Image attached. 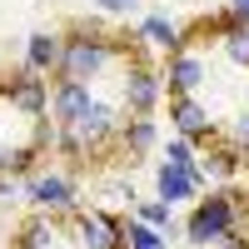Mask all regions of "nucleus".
<instances>
[{
	"label": "nucleus",
	"instance_id": "4be33fe9",
	"mask_svg": "<svg viewBox=\"0 0 249 249\" xmlns=\"http://www.w3.org/2000/svg\"><path fill=\"white\" fill-rule=\"evenodd\" d=\"M90 5L100 15H130V10H140V0H90Z\"/></svg>",
	"mask_w": 249,
	"mask_h": 249
},
{
	"label": "nucleus",
	"instance_id": "4468645a",
	"mask_svg": "<svg viewBox=\"0 0 249 249\" xmlns=\"http://www.w3.org/2000/svg\"><path fill=\"white\" fill-rule=\"evenodd\" d=\"M140 40H144V45H155V50H164V55L184 50V30L175 25L170 15H144V20H140Z\"/></svg>",
	"mask_w": 249,
	"mask_h": 249
},
{
	"label": "nucleus",
	"instance_id": "aec40b11",
	"mask_svg": "<svg viewBox=\"0 0 249 249\" xmlns=\"http://www.w3.org/2000/svg\"><path fill=\"white\" fill-rule=\"evenodd\" d=\"M224 140H230L234 150H239V155L249 160V110H244L239 120H230V130H224Z\"/></svg>",
	"mask_w": 249,
	"mask_h": 249
},
{
	"label": "nucleus",
	"instance_id": "1a4fd4ad",
	"mask_svg": "<svg viewBox=\"0 0 249 249\" xmlns=\"http://www.w3.org/2000/svg\"><path fill=\"white\" fill-rule=\"evenodd\" d=\"M204 80H210V60L195 50H175L164 60V90L170 95H199Z\"/></svg>",
	"mask_w": 249,
	"mask_h": 249
},
{
	"label": "nucleus",
	"instance_id": "20e7f679",
	"mask_svg": "<svg viewBox=\"0 0 249 249\" xmlns=\"http://www.w3.org/2000/svg\"><path fill=\"white\" fill-rule=\"evenodd\" d=\"M160 95H164V70L144 65V60H124V75H120V100L130 115H155L160 110Z\"/></svg>",
	"mask_w": 249,
	"mask_h": 249
},
{
	"label": "nucleus",
	"instance_id": "9b49d317",
	"mask_svg": "<svg viewBox=\"0 0 249 249\" xmlns=\"http://www.w3.org/2000/svg\"><path fill=\"white\" fill-rule=\"evenodd\" d=\"M5 90V100L15 110H25V115H50V80L45 75H35V70H20L10 85H0Z\"/></svg>",
	"mask_w": 249,
	"mask_h": 249
},
{
	"label": "nucleus",
	"instance_id": "f03ea898",
	"mask_svg": "<svg viewBox=\"0 0 249 249\" xmlns=\"http://www.w3.org/2000/svg\"><path fill=\"white\" fill-rule=\"evenodd\" d=\"M234 230H239V204H234V195H224V190L199 195L190 219H184V239H190L195 249H219Z\"/></svg>",
	"mask_w": 249,
	"mask_h": 249
},
{
	"label": "nucleus",
	"instance_id": "f257e3e1",
	"mask_svg": "<svg viewBox=\"0 0 249 249\" xmlns=\"http://www.w3.org/2000/svg\"><path fill=\"white\" fill-rule=\"evenodd\" d=\"M120 60V45L100 30H75L65 35V55H60V70L55 80H80V85H95L100 75Z\"/></svg>",
	"mask_w": 249,
	"mask_h": 249
},
{
	"label": "nucleus",
	"instance_id": "a211bd4d",
	"mask_svg": "<svg viewBox=\"0 0 249 249\" xmlns=\"http://www.w3.org/2000/svg\"><path fill=\"white\" fill-rule=\"evenodd\" d=\"M130 214L144 219V224H155V230H164V234L175 230V204H164L160 195H155V199H135V210H130Z\"/></svg>",
	"mask_w": 249,
	"mask_h": 249
},
{
	"label": "nucleus",
	"instance_id": "5701e85b",
	"mask_svg": "<svg viewBox=\"0 0 249 249\" xmlns=\"http://www.w3.org/2000/svg\"><path fill=\"white\" fill-rule=\"evenodd\" d=\"M20 195V184H15V175H0V204H10Z\"/></svg>",
	"mask_w": 249,
	"mask_h": 249
},
{
	"label": "nucleus",
	"instance_id": "2eb2a0df",
	"mask_svg": "<svg viewBox=\"0 0 249 249\" xmlns=\"http://www.w3.org/2000/svg\"><path fill=\"white\" fill-rule=\"evenodd\" d=\"M214 25H219V45H224V55H230L239 70H249V25H239L230 10H224Z\"/></svg>",
	"mask_w": 249,
	"mask_h": 249
},
{
	"label": "nucleus",
	"instance_id": "412c9836",
	"mask_svg": "<svg viewBox=\"0 0 249 249\" xmlns=\"http://www.w3.org/2000/svg\"><path fill=\"white\" fill-rule=\"evenodd\" d=\"M105 204H130V210H135V184H124V179L105 184Z\"/></svg>",
	"mask_w": 249,
	"mask_h": 249
},
{
	"label": "nucleus",
	"instance_id": "423d86ee",
	"mask_svg": "<svg viewBox=\"0 0 249 249\" xmlns=\"http://www.w3.org/2000/svg\"><path fill=\"white\" fill-rule=\"evenodd\" d=\"M70 230L80 249H124V224L110 219L105 210H75L70 214Z\"/></svg>",
	"mask_w": 249,
	"mask_h": 249
},
{
	"label": "nucleus",
	"instance_id": "393cba45",
	"mask_svg": "<svg viewBox=\"0 0 249 249\" xmlns=\"http://www.w3.org/2000/svg\"><path fill=\"white\" fill-rule=\"evenodd\" d=\"M219 249H249V234H239V230H234V234H230V239H224Z\"/></svg>",
	"mask_w": 249,
	"mask_h": 249
},
{
	"label": "nucleus",
	"instance_id": "b1692460",
	"mask_svg": "<svg viewBox=\"0 0 249 249\" xmlns=\"http://www.w3.org/2000/svg\"><path fill=\"white\" fill-rule=\"evenodd\" d=\"M224 10H230V15L239 20V25H249V0H230V5H224Z\"/></svg>",
	"mask_w": 249,
	"mask_h": 249
},
{
	"label": "nucleus",
	"instance_id": "dca6fc26",
	"mask_svg": "<svg viewBox=\"0 0 249 249\" xmlns=\"http://www.w3.org/2000/svg\"><path fill=\"white\" fill-rule=\"evenodd\" d=\"M239 150H234V144H214V150L210 155H199V175L204 179H230L234 170H239Z\"/></svg>",
	"mask_w": 249,
	"mask_h": 249
},
{
	"label": "nucleus",
	"instance_id": "39448f33",
	"mask_svg": "<svg viewBox=\"0 0 249 249\" xmlns=\"http://www.w3.org/2000/svg\"><path fill=\"white\" fill-rule=\"evenodd\" d=\"M25 199L35 204L40 214H75L80 199H75V179L65 170H40L25 179Z\"/></svg>",
	"mask_w": 249,
	"mask_h": 249
},
{
	"label": "nucleus",
	"instance_id": "6ab92c4d",
	"mask_svg": "<svg viewBox=\"0 0 249 249\" xmlns=\"http://www.w3.org/2000/svg\"><path fill=\"white\" fill-rule=\"evenodd\" d=\"M160 160H164V164H179V170H199L195 140H184V135H170V140H160Z\"/></svg>",
	"mask_w": 249,
	"mask_h": 249
},
{
	"label": "nucleus",
	"instance_id": "f3484780",
	"mask_svg": "<svg viewBox=\"0 0 249 249\" xmlns=\"http://www.w3.org/2000/svg\"><path fill=\"white\" fill-rule=\"evenodd\" d=\"M124 249H170V234L130 214V219H124Z\"/></svg>",
	"mask_w": 249,
	"mask_h": 249
},
{
	"label": "nucleus",
	"instance_id": "7ed1b4c3",
	"mask_svg": "<svg viewBox=\"0 0 249 249\" xmlns=\"http://www.w3.org/2000/svg\"><path fill=\"white\" fill-rule=\"evenodd\" d=\"M110 140H120V110L105 105V100H95V105L80 115L75 124H55V144H60L65 155H75V160L105 150Z\"/></svg>",
	"mask_w": 249,
	"mask_h": 249
},
{
	"label": "nucleus",
	"instance_id": "0eeeda50",
	"mask_svg": "<svg viewBox=\"0 0 249 249\" xmlns=\"http://www.w3.org/2000/svg\"><path fill=\"white\" fill-rule=\"evenodd\" d=\"M170 130L195 140V144H210L219 130H214V115L199 105V95H170Z\"/></svg>",
	"mask_w": 249,
	"mask_h": 249
},
{
	"label": "nucleus",
	"instance_id": "f8f14e48",
	"mask_svg": "<svg viewBox=\"0 0 249 249\" xmlns=\"http://www.w3.org/2000/svg\"><path fill=\"white\" fill-rule=\"evenodd\" d=\"M60 55H65V35H55V30H35V35H25V70H35V75H55V70H60Z\"/></svg>",
	"mask_w": 249,
	"mask_h": 249
},
{
	"label": "nucleus",
	"instance_id": "ddd939ff",
	"mask_svg": "<svg viewBox=\"0 0 249 249\" xmlns=\"http://www.w3.org/2000/svg\"><path fill=\"white\" fill-rule=\"evenodd\" d=\"M120 144L130 150V160L155 155V150H160V124H155V115H130V120H120Z\"/></svg>",
	"mask_w": 249,
	"mask_h": 249
},
{
	"label": "nucleus",
	"instance_id": "6e6552de",
	"mask_svg": "<svg viewBox=\"0 0 249 249\" xmlns=\"http://www.w3.org/2000/svg\"><path fill=\"white\" fill-rule=\"evenodd\" d=\"M204 184H210V179H204L199 170H179V164H155V195L164 199V204H175V210H179V204H195L199 195H204Z\"/></svg>",
	"mask_w": 249,
	"mask_h": 249
},
{
	"label": "nucleus",
	"instance_id": "9d476101",
	"mask_svg": "<svg viewBox=\"0 0 249 249\" xmlns=\"http://www.w3.org/2000/svg\"><path fill=\"white\" fill-rule=\"evenodd\" d=\"M95 85H80V80H55L50 85V120L55 124H75L80 115H85L95 105Z\"/></svg>",
	"mask_w": 249,
	"mask_h": 249
},
{
	"label": "nucleus",
	"instance_id": "a878e982",
	"mask_svg": "<svg viewBox=\"0 0 249 249\" xmlns=\"http://www.w3.org/2000/svg\"><path fill=\"white\" fill-rule=\"evenodd\" d=\"M244 100H249V85H244Z\"/></svg>",
	"mask_w": 249,
	"mask_h": 249
}]
</instances>
